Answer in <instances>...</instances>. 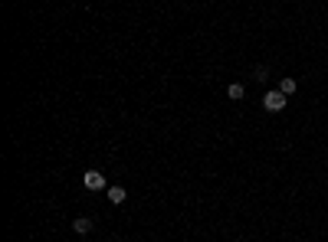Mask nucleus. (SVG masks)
I'll return each instance as SVG.
<instances>
[{
	"instance_id": "6",
	"label": "nucleus",
	"mask_w": 328,
	"mask_h": 242,
	"mask_svg": "<svg viewBox=\"0 0 328 242\" xmlns=\"http://www.w3.org/2000/svg\"><path fill=\"white\" fill-rule=\"evenodd\" d=\"M279 92H282V95H292V92H296V79H282V82H279Z\"/></svg>"
},
{
	"instance_id": "1",
	"label": "nucleus",
	"mask_w": 328,
	"mask_h": 242,
	"mask_svg": "<svg viewBox=\"0 0 328 242\" xmlns=\"http://www.w3.org/2000/svg\"><path fill=\"white\" fill-rule=\"evenodd\" d=\"M82 183H86V190L99 193V190H105V174H99V170H86V174H82Z\"/></svg>"
},
{
	"instance_id": "2",
	"label": "nucleus",
	"mask_w": 328,
	"mask_h": 242,
	"mask_svg": "<svg viewBox=\"0 0 328 242\" xmlns=\"http://www.w3.org/2000/svg\"><path fill=\"white\" fill-rule=\"evenodd\" d=\"M263 105H266V112H282V108H285V95L279 92V88H273V92H266Z\"/></svg>"
},
{
	"instance_id": "5",
	"label": "nucleus",
	"mask_w": 328,
	"mask_h": 242,
	"mask_svg": "<svg viewBox=\"0 0 328 242\" xmlns=\"http://www.w3.org/2000/svg\"><path fill=\"white\" fill-rule=\"evenodd\" d=\"M227 95H230V99H233V102H240L243 95H246V88H243L240 82H233V85H227Z\"/></svg>"
},
{
	"instance_id": "3",
	"label": "nucleus",
	"mask_w": 328,
	"mask_h": 242,
	"mask_svg": "<svg viewBox=\"0 0 328 242\" xmlns=\"http://www.w3.org/2000/svg\"><path fill=\"white\" fill-rule=\"evenodd\" d=\"M125 200H128V193H125V186H108V203H115V206H122Z\"/></svg>"
},
{
	"instance_id": "4",
	"label": "nucleus",
	"mask_w": 328,
	"mask_h": 242,
	"mask_svg": "<svg viewBox=\"0 0 328 242\" xmlns=\"http://www.w3.org/2000/svg\"><path fill=\"white\" fill-rule=\"evenodd\" d=\"M72 229L79 232V236H89V232H92V219H89V216H79V219H72Z\"/></svg>"
}]
</instances>
